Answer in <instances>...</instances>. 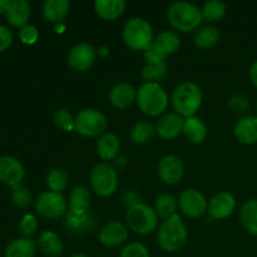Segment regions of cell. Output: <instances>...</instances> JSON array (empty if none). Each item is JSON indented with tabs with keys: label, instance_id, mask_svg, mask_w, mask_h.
<instances>
[{
	"label": "cell",
	"instance_id": "cell-1",
	"mask_svg": "<svg viewBox=\"0 0 257 257\" xmlns=\"http://www.w3.org/2000/svg\"><path fill=\"white\" fill-rule=\"evenodd\" d=\"M202 90L196 83L185 82L175 88L171 95L173 109L181 117H195L202 105Z\"/></svg>",
	"mask_w": 257,
	"mask_h": 257
},
{
	"label": "cell",
	"instance_id": "cell-2",
	"mask_svg": "<svg viewBox=\"0 0 257 257\" xmlns=\"http://www.w3.org/2000/svg\"><path fill=\"white\" fill-rule=\"evenodd\" d=\"M137 104L143 114L158 117L167 110L170 98L166 90L157 83H145L137 90Z\"/></svg>",
	"mask_w": 257,
	"mask_h": 257
},
{
	"label": "cell",
	"instance_id": "cell-3",
	"mask_svg": "<svg viewBox=\"0 0 257 257\" xmlns=\"http://www.w3.org/2000/svg\"><path fill=\"white\" fill-rule=\"evenodd\" d=\"M167 19L173 29L181 33H188L198 29L203 18L202 12L197 5L187 2H177L168 8Z\"/></svg>",
	"mask_w": 257,
	"mask_h": 257
},
{
	"label": "cell",
	"instance_id": "cell-4",
	"mask_svg": "<svg viewBox=\"0 0 257 257\" xmlns=\"http://www.w3.org/2000/svg\"><path fill=\"white\" fill-rule=\"evenodd\" d=\"M187 227L178 215L172 216L161 223L158 228V245L166 252H177L187 241Z\"/></svg>",
	"mask_w": 257,
	"mask_h": 257
},
{
	"label": "cell",
	"instance_id": "cell-5",
	"mask_svg": "<svg viewBox=\"0 0 257 257\" xmlns=\"http://www.w3.org/2000/svg\"><path fill=\"white\" fill-rule=\"evenodd\" d=\"M123 42L135 52H143L150 49L155 42L153 29L150 23L143 18H132L123 27Z\"/></svg>",
	"mask_w": 257,
	"mask_h": 257
},
{
	"label": "cell",
	"instance_id": "cell-6",
	"mask_svg": "<svg viewBox=\"0 0 257 257\" xmlns=\"http://www.w3.org/2000/svg\"><path fill=\"white\" fill-rule=\"evenodd\" d=\"M127 227L137 235H148L157 230L160 217L155 208L146 203H137L128 208L125 213Z\"/></svg>",
	"mask_w": 257,
	"mask_h": 257
},
{
	"label": "cell",
	"instance_id": "cell-7",
	"mask_svg": "<svg viewBox=\"0 0 257 257\" xmlns=\"http://www.w3.org/2000/svg\"><path fill=\"white\" fill-rule=\"evenodd\" d=\"M92 190L100 197H109L118 188V173L109 163H98L89 175Z\"/></svg>",
	"mask_w": 257,
	"mask_h": 257
},
{
	"label": "cell",
	"instance_id": "cell-8",
	"mask_svg": "<svg viewBox=\"0 0 257 257\" xmlns=\"http://www.w3.org/2000/svg\"><path fill=\"white\" fill-rule=\"evenodd\" d=\"M107 118L97 109L80 110L75 117V131L83 137H100L107 131Z\"/></svg>",
	"mask_w": 257,
	"mask_h": 257
},
{
	"label": "cell",
	"instance_id": "cell-9",
	"mask_svg": "<svg viewBox=\"0 0 257 257\" xmlns=\"http://www.w3.org/2000/svg\"><path fill=\"white\" fill-rule=\"evenodd\" d=\"M35 211L47 220H57L67 213V202L62 193L45 191L35 201Z\"/></svg>",
	"mask_w": 257,
	"mask_h": 257
},
{
	"label": "cell",
	"instance_id": "cell-10",
	"mask_svg": "<svg viewBox=\"0 0 257 257\" xmlns=\"http://www.w3.org/2000/svg\"><path fill=\"white\" fill-rule=\"evenodd\" d=\"M181 212L190 218H198L207 212L208 202L205 196L195 188H187L178 198Z\"/></svg>",
	"mask_w": 257,
	"mask_h": 257
},
{
	"label": "cell",
	"instance_id": "cell-11",
	"mask_svg": "<svg viewBox=\"0 0 257 257\" xmlns=\"http://www.w3.org/2000/svg\"><path fill=\"white\" fill-rule=\"evenodd\" d=\"M97 49L89 43H79L70 49L68 54V65L75 72H85L94 64Z\"/></svg>",
	"mask_w": 257,
	"mask_h": 257
},
{
	"label": "cell",
	"instance_id": "cell-12",
	"mask_svg": "<svg viewBox=\"0 0 257 257\" xmlns=\"http://www.w3.org/2000/svg\"><path fill=\"white\" fill-rule=\"evenodd\" d=\"M185 175V166L177 156L167 155L158 163V176L167 185H177Z\"/></svg>",
	"mask_w": 257,
	"mask_h": 257
},
{
	"label": "cell",
	"instance_id": "cell-13",
	"mask_svg": "<svg viewBox=\"0 0 257 257\" xmlns=\"http://www.w3.org/2000/svg\"><path fill=\"white\" fill-rule=\"evenodd\" d=\"M130 228L119 221H112L102 227L98 240L105 247H118L128 240Z\"/></svg>",
	"mask_w": 257,
	"mask_h": 257
},
{
	"label": "cell",
	"instance_id": "cell-14",
	"mask_svg": "<svg viewBox=\"0 0 257 257\" xmlns=\"http://www.w3.org/2000/svg\"><path fill=\"white\" fill-rule=\"evenodd\" d=\"M25 175L23 163L15 157L3 156L0 157V181L8 186L20 185Z\"/></svg>",
	"mask_w": 257,
	"mask_h": 257
},
{
	"label": "cell",
	"instance_id": "cell-15",
	"mask_svg": "<svg viewBox=\"0 0 257 257\" xmlns=\"http://www.w3.org/2000/svg\"><path fill=\"white\" fill-rule=\"evenodd\" d=\"M236 208V200L230 192L216 193L208 202L207 212L213 220L230 217Z\"/></svg>",
	"mask_w": 257,
	"mask_h": 257
},
{
	"label": "cell",
	"instance_id": "cell-16",
	"mask_svg": "<svg viewBox=\"0 0 257 257\" xmlns=\"http://www.w3.org/2000/svg\"><path fill=\"white\" fill-rule=\"evenodd\" d=\"M183 125H185L183 117H181L177 113H168L160 118L156 125V133L162 140H175L181 133H183Z\"/></svg>",
	"mask_w": 257,
	"mask_h": 257
},
{
	"label": "cell",
	"instance_id": "cell-17",
	"mask_svg": "<svg viewBox=\"0 0 257 257\" xmlns=\"http://www.w3.org/2000/svg\"><path fill=\"white\" fill-rule=\"evenodd\" d=\"M95 226V218L89 212L75 213L69 211L65 213L64 227L72 235H85L90 232Z\"/></svg>",
	"mask_w": 257,
	"mask_h": 257
},
{
	"label": "cell",
	"instance_id": "cell-18",
	"mask_svg": "<svg viewBox=\"0 0 257 257\" xmlns=\"http://www.w3.org/2000/svg\"><path fill=\"white\" fill-rule=\"evenodd\" d=\"M137 99V92L130 83H119L109 93V103L115 109H127Z\"/></svg>",
	"mask_w": 257,
	"mask_h": 257
},
{
	"label": "cell",
	"instance_id": "cell-19",
	"mask_svg": "<svg viewBox=\"0 0 257 257\" xmlns=\"http://www.w3.org/2000/svg\"><path fill=\"white\" fill-rule=\"evenodd\" d=\"M236 140L242 145H253L257 142V117L256 115H245L240 118L235 125Z\"/></svg>",
	"mask_w": 257,
	"mask_h": 257
},
{
	"label": "cell",
	"instance_id": "cell-20",
	"mask_svg": "<svg viewBox=\"0 0 257 257\" xmlns=\"http://www.w3.org/2000/svg\"><path fill=\"white\" fill-rule=\"evenodd\" d=\"M8 23L13 27H18L22 29L28 25L30 18V5L25 0H13L10 2L9 8L7 10Z\"/></svg>",
	"mask_w": 257,
	"mask_h": 257
},
{
	"label": "cell",
	"instance_id": "cell-21",
	"mask_svg": "<svg viewBox=\"0 0 257 257\" xmlns=\"http://www.w3.org/2000/svg\"><path fill=\"white\" fill-rule=\"evenodd\" d=\"M37 245L43 255L48 257H59L64 252V245L57 233L52 231H44L39 235Z\"/></svg>",
	"mask_w": 257,
	"mask_h": 257
},
{
	"label": "cell",
	"instance_id": "cell-22",
	"mask_svg": "<svg viewBox=\"0 0 257 257\" xmlns=\"http://www.w3.org/2000/svg\"><path fill=\"white\" fill-rule=\"evenodd\" d=\"M94 10L98 17L107 22L118 19L125 10V2L123 0H97Z\"/></svg>",
	"mask_w": 257,
	"mask_h": 257
},
{
	"label": "cell",
	"instance_id": "cell-23",
	"mask_svg": "<svg viewBox=\"0 0 257 257\" xmlns=\"http://www.w3.org/2000/svg\"><path fill=\"white\" fill-rule=\"evenodd\" d=\"M70 3L68 0H48L43 5V17L47 22L59 24L67 18Z\"/></svg>",
	"mask_w": 257,
	"mask_h": 257
},
{
	"label": "cell",
	"instance_id": "cell-24",
	"mask_svg": "<svg viewBox=\"0 0 257 257\" xmlns=\"http://www.w3.org/2000/svg\"><path fill=\"white\" fill-rule=\"evenodd\" d=\"M120 142L119 138L114 133L105 132L104 135L98 138L97 142V152L98 156L103 161H110L117 158L119 153Z\"/></svg>",
	"mask_w": 257,
	"mask_h": 257
},
{
	"label": "cell",
	"instance_id": "cell-25",
	"mask_svg": "<svg viewBox=\"0 0 257 257\" xmlns=\"http://www.w3.org/2000/svg\"><path fill=\"white\" fill-rule=\"evenodd\" d=\"M183 135L190 143L200 145L207 137V127L200 118H186L185 125H183Z\"/></svg>",
	"mask_w": 257,
	"mask_h": 257
},
{
	"label": "cell",
	"instance_id": "cell-26",
	"mask_svg": "<svg viewBox=\"0 0 257 257\" xmlns=\"http://www.w3.org/2000/svg\"><path fill=\"white\" fill-rule=\"evenodd\" d=\"M180 45V37H178L175 32L165 30V32L160 33V34L155 38V42H153L152 47L156 48L163 57L167 58L170 54H173V53L177 52Z\"/></svg>",
	"mask_w": 257,
	"mask_h": 257
},
{
	"label": "cell",
	"instance_id": "cell-27",
	"mask_svg": "<svg viewBox=\"0 0 257 257\" xmlns=\"http://www.w3.org/2000/svg\"><path fill=\"white\" fill-rule=\"evenodd\" d=\"M90 196L89 188L85 186H75L69 195V208L72 212L75 213H85L88 212V208L90 206Z\"/></svg>",
	"mask_w": 257,
	"mask_h": 257
},
{
	"label": "cell",
	"instance_id": "cell-28",
	"mask_svg": "<svg viewBox=\"0 0 257 257\" xmlns=\"http://www.w3.org/2000/svg\"><path fill=\"white\" fill-rule=\"evenodd\" d=\"M37 245L29 237L17 238L5 248V257H34Z\"/></svg>",
	"mask_w": 257,
	"mask_h": 257
},
{
	"label": "cell",
	"instance_id": "cell-29",
	"mask_svg": "<svg viewBox=\"0 0 257 257\" xmlns=\"http://www.w3.org/2000/svg\"><path fill=\"white\" fill-rule=\"evenodd\" d=\"M221 39L220 30L215 27H202L196 30L193 42L200 49H210L218 44Z\"/></svg>",
	"mask_w": 257,
	"mask_h": 257
},
{
	"label": "cell",
	"instance_id": "cell-30",
	"mask_svg": "<svg viewBox=\"0 0 257 257\" xmlns=\"http://www.w3.org/2000/svg\"><path fill=\"white\" fill-rule=\"evenodd\" d=\"M240 221L250 235L257 236V200L243 203L240 210Z\"/></svg>",
	"mask_w": 257,
	"mask_h": 257
},
{
	"label": "cell",
	"instance_id": "cell-31",
	"mask_svg": "<svg viewBox=\"0 0 257 257\" xmlns=\"http://www.w3.org/2000/svg\"><path fill=\"white\" fill-rule=\"evenodd\" d=\"M177 206L178 201L176 200L175 196L171 195V193H162V195H160L156 198L155 211L158 215V217L165 221L167 218L172 217V216L177 215L176 213Z\"/></svg>",
	"mask_w": 257,
	"mask_h": 257
},
{
	"label": "cell",
	"instance_id": "cell-32",
	"mask_svg": "<svg viewBox=\"0 0 257 257\" xmlns=\"http://www.w3.org/2000/svg\"><path fill=\"white\" fill-rule=\"evenodd\" d=\"M156 135V127L150 122H137L130 132V138L135 145H146Z\"/></svg>",
	"mask_w": 257,
	"mask_h": 257
},
{
	"label": "cell",
	"instance_id": "cell-33",
	"mask_svg": "<svg viewBox=\"0 0 257 257\" xmlns=\"http://www.w3.org/2000/svg\"><path fill=\"white\" fill-rule=\"evenodd\" d=\"M69 183V175L63 168H53L47 176V185L53 192L62 193Z\"/></svg>",
	"mask_w": 257,
	"mask_h": 257
},
{
	"label": "cell",
	"instance_id": "cell-34",
	"mask_svg": "<svg viewBox=\"0 0 257 257\" xmlns=\"http://www.w3.org/2000/svg\"><path fill=\"white\" fill-rule=\"evenodd\" d=\"M202 12V18L207 22L217 23L223 19L226 14V5L222 2H217V0H211L203 4L201 8Z\"/></svg>",
	"mask_w": 257,
	"mask_h": 257
},
{
	"label": "cell",
	"instance_id": "cell-35",
	"mask_svg": "<svg viewBox=\"0 0 257 257\" xmlns=\"http://www.w3.org/2000/svg\"><path fill=\"white\" fill-rule=\"evenodd\" d=\"M167 75V64L166 63H146L142 70V77L146 83H157Z\"/></svg>",
	"mask_w": 257,
	"mask_h": 257
},
{
	"label": "cell",
	"instance_id": "cell-36",
	"mask_svg": "<svg viewBox=\"0 0 257 257\" xmlns=\"http://www.w3.org/2000/svg\"><path fill=\"white\" fill-rule=\"evenodd\" d=\"M53 122L59 130L64 132L75 131V118H73L72 113L65 108H59L53 114Z\"/></svg>",
	"mask_w": 257,
	"mask_h": 257
},
{
	"label": "cell",
	"instance_id": "cell-37",
	"mask_svg": "<svg viewBox=\"0 0 257 257\" xmlns=\"http://www.w3.org/2000/svg\"><path fill=\"white\" fill-rule=\"evenodd\" d=\"M13 203L19 208H27L32 203V193L24 186L17 185L13 187Z\"/></svg>",
	"mask_w": 257,
	"mask_h": 257
},
{
	"label": "cell",
	"instance_id": "cell-38",
	"mask_svg": "<svg viewBox=\"0 0 257 257\" xmlns=\"http://www.w3.org/2000/svg\"><path fill=\"white\" fill-rule=\"evenodd\" d=\"M119 257H150V252L143 243L131 242L123 248Z\"/></svg>",
	"mask_w": 257,
	"mask_h": 257
},
{
	"label": "cell",
	"instance_id": "cell-39",
	"mask_svg": "<svg viewBox=\"0 0 257 257\" xmlns=\"http://www.w3.org/2000/svg\"><path fill=\"white\" fill-rule=\"evenodd\" d=\"M228 107H230V109L232 112L238 113V114H243L250 108V102H248L247 97H245V95L233 94L230 98V100H228Z\"/></svg>",
	"mask_w": 257,
	"mask_h": 257
},
{
	"label": "cell",
	"instance_id": "cell-40",
	"mask_svg": "<svg viewBox=\"0 0 257 257\" xmlns=\"http://www.w3.org/2000/svg\"><path fill=\"white\" fill-rule=\"evenodd\" d=\"M19 230L24 237H29L34 235L38 230V221L33 215H25L22 218L19 225Z\"/></svg>",
	"mask_w": 257,
	"mask_h": 257
},
{
	"label": "cell",
	"instance_id": "cell-41",
	"mask_svg": "<svg viewBox=\"0 0 257 257\" xmlns=\"http://www.w3.org/2000/svg\"><path fill=\"white\" fill-rule=\"evenodd\" d=\"M19 38L24 44H35L39 38V32L34 25H25L19 30Z\"/></svg>",
	"mask_w": 257,
	"mask_h": 257
},
{
	"label": "cell",
	"instance_id": "cell-42",
	"mask_svg": "<svg viewBox=\"0 0 257 257\" xmlns=\"http://www.w3.org/2000/svg\"><path fill=\"white\" fill-rule=\"evenodd\" d=\"M13 42V34L7 27L0 25V53L7 50Z\"/></svg>",
	"mask_w": 257,
	"mask_h": 257
},
{
	"label": "cell",
	"instance_id": "cell-43",
	"mask_svg": "<svg viewBox=\"0 0 257 257\" xmlns=\"http://www.w3.org/2000/svg\"><path fill=\"white\" fill-rule=\"evenodd\" d=\"M146 63H166V57H163L156 48L151 47L145 52Z\"/></svg>",
	"mask_w": 257,
	"mask_h": 257
},
{
	"label": "cell",
	"instance_id": "cell-44",
	"mask_svg": "<svg viewBox=\"0 0 257 257\" xmlns=\"http://www.w3.org/2000/svg\"><path fill=\"white\" fill-rule=\"evenodd\" d=\"M248 75H250L251 83L257 88V60L252 63V65L250 67V70H248Z\"/></svg>",
	"mask_w": 257,
	"mask_h": 257
},
{
	"label": "cell",
	"instance_id": "cell-45",
	"mask_svg": "<svg viewBox=\"0 0 257 257\" xmlns=\"http://www.w3.org/2000/svg\"><path fill=\"white\" fill-rule=\"evenodd\" d=\"M9 4L10 2H8V0H0V14H7Z\"/></svg>",
	"mask_w": 257,
	"mask_h": 257
},
{
	"label": "cell",
	"instance_id": "cell-46",
	"mask_svg": "<svg viewBox=\"0 0 257 257\" xmlns=\"http://www.w3.org/2000/svg\"><path fill=\"white\" fill-rule=\"evenodd\" d=\"M98 54L100 55V57H105V55H108V50H107V48L105 47H102V48H99V49H98Z\"/></svg>",
	"mask_w": 257,
	"mask_h": 257
},
{
	"label": "cell",
	"instance_id": "cell-47",
	"mask_svg": "<svg viewBox=\"0 0 257 257\" xmlns=\"http://www.w3.org/2000/svg\"><path fill=\"white\" fill-rule=\"evenodd\" d=\"M72 257H88V256L84 255V253H74Z\"/></svg>",
	"mask_w": 257,
	"mask_h": 257
},
{
	"label": "cell",
	"instance_id": "cell-48",
	"mask_svg": "<svg viewBox=\"0 0 257 257\" xmlns=\"http://www.w3.org/2000/svg\"><path fill=\"white\" fill-rule=\"evenodd\" d=\"M256 112H257V104H256Z\"/></svg>",
	"mask_w": 257,
	"mask_h": 257
}]
</instances>
